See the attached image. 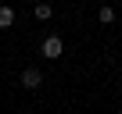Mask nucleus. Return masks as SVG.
I'll use <instances>...</instances> for the list:
<instances>
[{"mask_svg":"<svg viewBox=\"0 0 122 114\" xmlns=\"http://www.w3.org/2000/svg\"><path fill=\"white\" fill-rule=\"evenodd\" d=\"M22 86H25V89H40V86H43V75H40L36 68H25V71H22Z\"/></svg>","mask_w":122,"mask_h":114,"instance_id":"f257e3e1","label":"nucleus"},{"mask_svg":"<svg viewBox=\"0 0 122 114\" xmlns=\"http://www.w3.org/2000/svg\"><path fill=\"white\" fill-rule=\"evenodd\" d=\"M43 57H61V36H47L43 39Z\"/></svg>","mask_w":122,"mask_h":114,"instance_id":"f03ea898","label":"nucleus"},{"mask_svg":"<svg viewBox=\"0 0 122 114\" xmlns=\"http://www.w3.org/2000/svg\"><path fill=\"white\" fill-rule=\"evenodd\" d=\"M32 14H36L40 22H47V18L54 14V7H50V4H36V7H32Z\"/></svg>","mask_w":122,"mask_h":114,"instance_id":"7ed1b4c3","label":"nucleus"},{"mask_svg":"<svg viewBox=\"0 0 122 114\" xmlns=\"http://www.w3.org/2000/svg\"><path fill=\"white\" fill-rule=\"evenodd\" d=\"M7 25H15V11L11 7H0V29H7Z\"/></svg>","mask_w":122,"mask_h":114,"instance_id":"20e7f679","label":"nucleus"},{"mask_svg":"<svg viewBox=\"0 0 122 114\" xmlns=\"http://www.w3.org/2000/svg\"><path fill=\"white\" fill-rule=\"evenodd\" d=\"M97 18H101L104 25H111V22H115V11H111V7H101V11H97Z\"/></svg>","mask_w":122,"mask_h":114,"instance_id":"39448f33","label":"nucleus"}]
</instances>
